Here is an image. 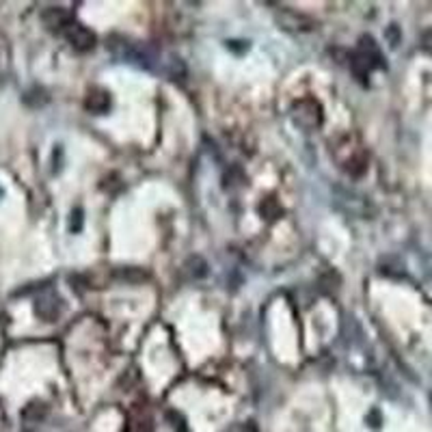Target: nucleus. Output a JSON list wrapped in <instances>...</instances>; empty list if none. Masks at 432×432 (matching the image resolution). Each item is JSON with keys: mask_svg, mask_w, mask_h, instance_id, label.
<instances>
[{"mask_svg": "<svg viewBox=\"0 0 432 432\" xmlns=\"http://www.w3.org/2000/svg\"><path fill=\"white\" fill-rule=\"evenodd\" d=\"M385 35H387L389 43H392V46H394V48H396V46H398V43H400V30H398V26H396V24H392V26H389Z\"/></svg>", "mask_w": 432, "mask_h": 432, "instance_id": "nucleus-8", "label": "nucleus"}, {"mask_svg": "<svg viewBox=\"0 0 432 432\" xmlns=\"http://www.w3.org/2000/svg\"><path fill=\"white\" fill-rule=\"evenodd\" d=\"M84 104H86V108H89L91 113L102 115V113L108 110V106H110V98H108V93L102 91V89H91L89 96H86V102H84Z\"/></svg>", "mask_w": 432, "mask_h": 432, "instance_id": "nucleus-4", "label": "nucleus"}, {"mask_svg": "<svg viewBox=\"0 0 432 432\" xmlns=\"http://www.w3.org/2000/svg\"><path fill=\"white\" fill-rule=\"evenodd\" d=\"M41 20H43V24H46L50 30H65L72 24V16L65 9H61V7L46 9V11H43V16H41Z\"/></svg>", "mask_w": 432, "mask_h": 432, "instance_id": "nucleus-3", "label": "nucleus"}, {"mask_svg": "<svg viewBox=\"0 0 432 432\" xmlns=\"http://www.w3.org/2000/svg\"><path fill=\"white\" fill-rule=\"evenodd\" d=\"M419 46H421V50H424L426 55H430V57H432V28H428V30H424V33H421Z\"/></svg>", "mask_w": 432, "mask_h": 432, "instance_id": "nucleus-7", "label": "nucleus"}, {"mask_svg": "<svg viewBox=\"0 0 432 432\" xmlns=\"http://www.w3.org/2000/svg\"><path fill=\"white\" fill-rule=\"evenodd\" d=\"M430 404H432V394H430Z\"/></svg>", "mask_w": 432, "mask_h": 432, "instance_id": "nucleus-9", "label": "nucleus"}, {"mask_svg": "<svg viewBox=\"0 0 432 432\" xmlns=\"http://www.w3.org/2000/svg\"><path fill=\"white\" fill-rule=\"evenodd\" d=\"M115 277L125 281V283H141V281L147 279V275L141 268H121V271L115 273Z\"/></svg>", "mask_w": 432, "mask_h": 432, "instance_id": "nucleus-6", "label": "nucleus"}, {"mask_svg": "<svg viewBox=\"0 0 432 432\" xmlns=\"http://www.w3.org/2000/svg\"><path fill=\"white\" fill-rule=\"evenodd\" d=\"M63 33H65V39L69 41V46L80 50V52H86V50H91L96 46V35L82 24L72 22Z\"/></svg>", "mask_w": 432, "mask_h": 432, "instance_id": "nucleus-1", "label": "nucleus"}, {"mask_svg": "<svg viewBox=\"0 0 432 432\" xmlns=\"http://www.w3.org/2000/svg\"><path fill=\"white\" fill-rule=\"evenodd\" d=\"M294 117L300 125H305V127H316L320 125L322 121V115H320V106L314 102V100H305V102H298L296 108H294Z\"/></svg>", "mask_w": 432, "mask_h": 432, "instance_id": "nucleus-2", "label": "nucleus"}, {"mask_svg": "<svg viewBox=\"0 0 432 432\" xmlns=\"http://www.w3.org/2000/svg\"><path fill=\"white\" fill-rule=\"evenodd\" d=\"M184 273H186L191 279H201V277L208 273V264L203 262L201 257H197V255H195V257H191L188 262L184 264Z\"/></svg>", "mask_w": 432, "mask_h": 432, "instance_id": "nucleus-5", "label": "nucleus"}]
</instances>
